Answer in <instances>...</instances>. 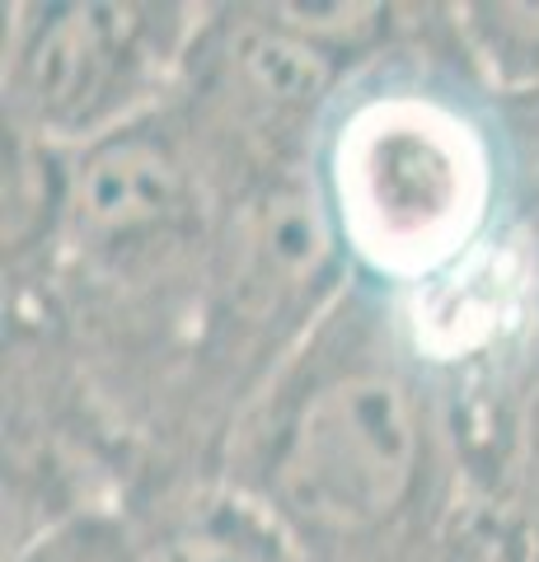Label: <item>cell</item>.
<instances>
[{
  "label": "cell",
  "instance_id": "cell-2",
  "mask_svg": "<svg viewBox=\"0 0 539 562\" xmlns=\"http://www.w3.org/2000/svg\"><path fill=\"white\" fill-rule=\"evenodd\" d=\"M319 179L347 254L408 277L474 239L502 188V150L493 122L483 127L437 94L390 90L343 113Z\"/></svg>",
  "mask_w": 539,
  "mask_h": 562
},
{
  "label": "cell",
  "instance_id": "cell-8",
  "mask_svg": "<svg viewBox=\"0 0 539 562\" xmlns=\"http://www.w3.org/2000/svg\"><path fill=\"white\" fill-rule=\"evenodd\" d=\"M277 20L291 33H301L310 47H319L328 61H338L347 76L357 66L385 52V43L398 29V5L385 0H328V5H295V0H277Z\"/></svg>",
  "mask_w": 539,
  "mask_h": 562
},
{
  "label": "cell",
  "instance_id": "cell-5",
  "mask_svg": "<svg viewBox=\"0 0 539 562\" xmlns=\"http://www.w3.org/2000/svg\"><path fill=\"white\" fill-rule=\"evenodd\" d=\"M160 109L99 140L61 150V231L94 258H136L198 225V132Z\"/></svg>",
  "mask_w": 539,
  "mask_h": 562
},
{
  "label": "cell",
  "instance_id": "cell-3",
  "mask_svg": "<svg viewBox=\"0 0 539 562\" xmlns=\"http://www.w3.org/2000/svg\"><path fill=\"white\" fill-rule=\"evenodd\" d=\"M202 10L142 0L14 5L5 33V127L76 150L160 109L188 66Z\"/></svg>",
  "mask_w": 539,
  "mask_h": 562
},
{
  "label": "cell",
  "instance_id": "cell-11",
  "mask_svg": "<svg viewBox=\"0 0 539 562\" xmlns=\"http://www.w3.org/2000/svg\"><path fill=\"white\" fill-rule=\"evenodd\" d=\"M14 562H132V558L103 520H71L47 530L38 543H29Z\"/></svg>",
  "mask_w": 539,
  "mask_h": 562
},
{
  "label": "cell",
  "instance_id": "cell-1",
  "mask_svg": "<svg viewBox=\"0 0 539 562\" xmlns=\"http://www.w3.org/2000/svg\"><path fill=\"white\" fill-rule=\"evenodd\" d=\"M431 454L417 375L367 324L319 333V347L272 398L254 446L258 492L310 543H361L394 530L423 497Z\"/></svg>",
  "mask_w": 539,
  "mask_h": 562
},
{
  "label": "cell",
  "instance_id": "cell-6",
  "mask_svg": "<svg viewBox=\"0 0 539 562\" xmlns=\"http://www.w3.org/2000/svg\"><path fill=\"white\" fill-rule=\"evenodd\" d=\"M183 70L198 76L206 109L263 140L282 165H295L287 155L291 136L319 127L347 76L338 61L277 20L272 5H239L225 10V20H206Z\"/></svg>",
  "mask_w": 539,
  "mask_h": 562
},
{
  "label": "cell",
  "instance_id": "cell-10",
  "mask_svg": "<svg viewBox=\"0 0 539 562\" xmlns=\"http://www.w3.org/2000/svg\"><path fill=\"white\" fill-rule=\"evenodd\" d=\"M132 562H268L263 543L245 535L235 520L206 516L188 520L179 530H169L165 539H155L146 553H136Z\"/></svg>",
  "mask_w": 539,
  "mask_h": 562
},
{
  "label": "cell",
  "instance_id": "cell-7",
  "mask_svg": "<svg viewBox=\"0 0 539 562\" xmlns=\"http://www.w3.org/2000/svg\"><path fill=\"white\" fill-rule=\"evenodd\" d=\"M450 14L469 61L493 80V94L539 90V0H469Z\"/></svg>",
  "mask_w": 539,
  "mask_h": 562
},
{
  "label": "cell",
  "instance_id": "cell-9",
  "mask_svg": "<svg viewBox=\"0 0 539 562\" xmlns=\"http://www.w3.org/2000/svg\"><path fill=\"white\" fill-rule=\"evenodd\" d=\"M493 132L502 150V183L512 179L520 216L530 225V239L539 244V90L497 94Z\"/></svg>",
  "mask_w": 539,
  "mask_h": 562
},
{
  "label": "cell",
  "instance_id": "cell-4",
  "mask_svg": "<svg viewBox=\"0 0 539 562\" xmlns=\"http://www.w3.org/2000/svg\"><path fill=\"white\" fill-rule=\"evenodd\" d=\"M347 244L319 169L272 165L231 198L216 231L212 291L225 324L268 333L305 324L334 301Z\"/></svg>",
  "mask_w": 539,
  "mask_h": 562
}]
</instances>
